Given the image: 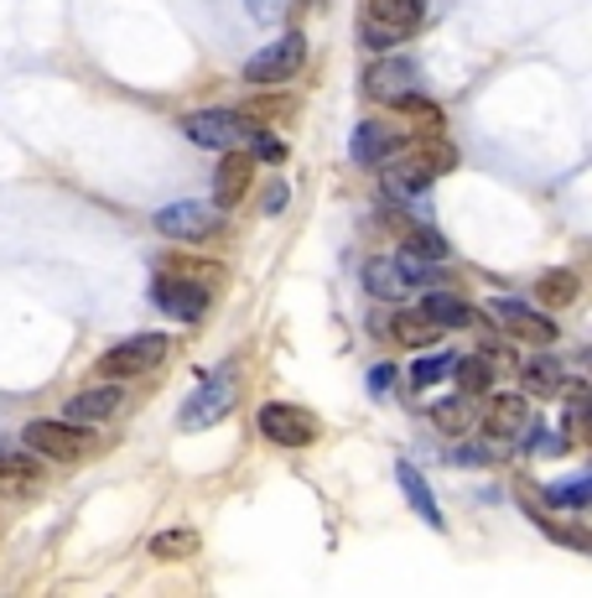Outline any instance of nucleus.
<instances>
[{"label":"nucleus","instance_id":"393cba45","mask_svg":"<svg viewBox=\"0 0 592 598\" xmlns=\"http://www.w3.org/2000/svg\"><path fill=\"white\" fill-rule=\"evenodd\" d=\"M198 530H162V536H152V557L156 563H183V557H198Z\"/></svg>","mask_w":592,"mask_h":598},{"label":"nucleus","instance_id":"a211bd4d","mask_svg":"<svg viewBox=\"0 0 592 598\" xmlns=\"http://www.w3.org/2000/svg\"><path fill=\"white\" fill-rule=\"evenodd\" d=\"M416 312L432 318L437 328H468L474 323V308H468L463 297H453V291H426L422 302H416Z\"/></svg>","mask_w":592,"mask_h":598},{"label":"nucleus","instance_id":"f8f14e48","mask_svg":"<svg viewBox=\"0 0 592 598\" xmlns=\"http://www.w3.org/2000/svg\"><path fill=\"white\" fill-rule=\"evenodd\" d=\"M120 406H125V391H120V380L104 375L100 385H84V391L69 401V422H84V427H94V422H110Z\"/></svg>","mask_w":592,"mask_h":598},{"label":"nucleus","instance_id":"6ab92c4d","mask_svg":"<svg viewBox=\"0 0 592 598\" xmlns=\"http://www.w3.org/2000/svg\"><path fill=\"white\" fill-rule=\"evenodd\" d=\"M395 478H401V489H406L411 511L422 515L426 526H437V530H442V511H437V495H432V489H426V478L416 474V468H411V463H401V468H395Z\"/></svg>","mask_w":592,"mask_h":598},{"label":"nucleus","instance_id":"39448f33","mask_svg":"<svg viewBox=\"0 0 592 598\" xmlns=\"http://www.w3.org/2000/svg\"><path fill=\"white\" fill-rule=\"evenodd\" d=\"M302 63H307V37L287 32V37H276V42H266L245 63V84H287V79L302 73Z\"/></svg>","mask_w":592,"mask_h":598},{"label":"nucleus","instance_id":"cd10ccee","mask_svg":"<svg viewBox=\"0 0 592 598\" xmlns=\"http://www.w3.org/2000/svg\"><path fill=\"white\" fill-rule=\"evenodd\" d=\"M245 141H250V156H255V162H287V146H281L271 131H255V125H250V136H245Z\"/></svg>","mask_w":592,"mask_h":598},{"label":"nucleus","instance_id":"b1692460","mask_svg":"<svg viewBox=\"0 0 592 598\" xmlns=\"http://www.w3.org/2000/svg\"><path fill=\"white\" fill-rule=\"evenodd\" d=\"M577 291H582L577 271H551V276L541 281V287H536V297H541V308H546V312H557V308H572Z\"/></svg>","mask_w":592,"mask_h":598},{"label":"nucleus","instance_id":"f257e3e1","mask_svg":"<svg viewBox=\"0 0 592 598\" xmlns=\"http://www.w3.org/2000/svg\"><path fill=\"white\" fill-rule=\"evenodd\" d=\"M21 443L48 463H79L94 453V432L84 422H69V416H37V422H27Z\"/></svg>","mask_w":592,"mask_h":598},{"label":"nucleus","instance_id":"5701e85b","mask_svg":"<svg viewBox=\"0 0 592 598\" xmlns=\"http://www.w3.org/2000/svg\"><path fill=\"white\" fill-rule=\"evenodd\" d=\"M525 391H530V395H546V401L567 391V380H561V364H557V359H551V354L530 359V364H525Z\"/></svg>","mask_w":592,"mask_h":598},{"label":"nucleus","instance_id":"1a4fd4ad","mask_svg":"<svg viewBox=\"0 0 592 598\" xmlns=\"http://www.w3.org/2000/svg\"><path fill=\"white\" fill-rule=\"evenodd\" d=\"M229 406H235V364H224L219 375H208L198 391L187 395L183 406V427L198 432V427H214L219 416H229Z\"/></svg>","mask_w":592,"mask_h":598},{"label":"nucleus","instance_id":"20e7f679","mask_svg":"<svg viewBox=\"0 0 592 598\" xmlns=\"http://www.w3.org/2000/svg\"><path fill=\"white\" fill-rule=\"evenodd\" d=\"M255 427H260V437H271L276 447H312L322 437L318 411L291 406V401H266L260 416H255Z\"/></svg>","mask_w":592,"mask_h":598},{"label":"nucleus","instance_id":"ddd939ff","mask_svg":"<svg viewBox=\"0 0 592 598\" xmlns=\"http://www.w3.org/2000/svg\"><path fill=\"white\" fill-rule=\"evenodd\" d=\"M416 89V63L411 58H380L370 73H364V100H401Z\"/></svg>","mask_w":592,"mask_h":598},{"label":"nucleus","instance_id":"c756f323","mask_svg":"<svg viewBox=\"0 0 592 598\" xmlns=\"http://www.w3.org/2000/svg\"><path fill=\"white\" fill-rule=\"evenodd\" d=\"M390 380H395V370H390V364H374V370H370L374 395H385V391H390Z\"/></svg>","mask_w":592,"mask_h":598},{"label":"nucleus","instance_id":"9d476101","mask_svg":"<svg viewBox=\"0 0 592 598\" xmlns=\"http://www.w3.org/2000/svg\"><path fill=\"white\" fill-rule=\"evenodd\" d=\"M489 312H494V323L505 328L509 339H520V343H557V318H551L546 308H525L520 297H494Z\"/></svg>","mask_w":592,"mask_h":598},{"label":"nucleus","instance_id":"7c9ffc66","mask_svg":"<svg viewBox=\"0 0 592 598\" xmlns=\"http://www.w3.org/2000/svg\"><path fill=\"white\" fill-rule=\"evenodd\" d=\"M281 204H287V183H271V193H266V214H281Z\"/></svg>","mask_w":592,"mask_h":598},{"label":"nucleus","instance_id":"bb28decb","mask_svg":"<svg viewBox=\"0 0 592 598\" xmlns=\"http://www.w3.org/2000/svg\"><path fill=\"white\" fill-rule=\"evenodd\" d=\"M442 375H453V354H432V359L422 354L411 364V385H416V391H432Z\"/></svg>","mask_w":592,"mask_h":598},{"label":"nucleus","instance_id":"7ed1b4c3","mask_svg":"<svg viewBox=\"0 0 592 598\" xmlns=\"http://www.w3.org/2000/svg\"><path fill=\"white\" fill-rule=\"evenodd\" d=\"M152 302L167 318H177V323H198L208 312V302H214V287L193 271H162L152 281Z\"/></svg>","mask_w":592,"mask_h":598},{"label":"nucleus","instance_id":"c85d7f7f","mask_svg":"<svg viewBox=\"0 0 592 598\" xmlns=\"http://www.w3.org/2000/svg\"><path fill=\"white\" fill-rule=\"evenodd\" d=\"M592 499V478H577V484H557L551 489V505H572V511H588Z\"/></svg>","mask_w":592,"mask_h":598},{"label":"nucleus","instance_id":"412c9836","mask_svg":"<svg viewBox=\"0 0 592 598\" xmlns=\"http://www.w3.org/2000/svg\"><path fill=\"white\" fill-rule=\"evenodd\" d=\"M385 156H390V131L380 125V120H364V125L354 131V162L359 167H380Z\"/></svg>","mask_w":592,"mask_h":598},{"label":"nucleus","instance_id":"423d86ee","mask_svg":"<svg viewBox=\"0 0 592 598\" xmlns=\"http://www.w3.org/2000/svg\"><path fill=\"white\" fill-rule=\"evenodd\" d=\"M457 156H453V146H432V156H426V146L422 152H411V156H395V162H380V167H385V188L390 193H426L432 188V177H437V172H447L453 167Z\"/></svg>","mask_w":592,"mask_h":598},{"label":"nucleus","instance_id":"4468645a","mask_svg":"<svg viewBox=\"0 0 592 598\" xmlns=\"http://www.w3.org/2000/svg\"><path fill=\"white\" fill-rule=\"evenodd\" d=\"M255 183V156L250 152H219V172H214V198H219V208H235L245 193H250Z\"/></svg>","mask_w":592,"mask_h":598},{"label":"nucleus","instance_id":"aec40b11","mask_svg":"<svg viewBox=\"0 0 592 598\" xmlns=\"http://www.w3.org/2000/svg\"><path fill=\"white\" fill-rule=\"evenodd\" d=\"M453 375H457V391L463 395H484V391H494V359L489 354L453 359Z\"/></svg>","mask_w":592,"mask_h":598},{"label":"nucleus","instance_id":"2eb2a0df","mask_svg":"<svg viewBox=\"0 0 592 598\" xmlns=\"http://www.w3.org/2000/svg\"><path fill=\"white\" fill-rule=\"evenodd\" d=\"M484 432H489L494 443H515L530 432V406H525V395H494V406L484 411Z\"/></svg>","mask_w":592,"mask_h":598},{"label":"nucleus","instance_id":"4be33fe9","mask_svg":"<svg viewBox=\"0 0 592 598\" xmlns=\"http://www.w3.org/2000/svg\"><path fill=\"white\" fill-rule=\"evenodd\" d=\"M432 422H437L442 432H453V437H463V432L474 427V395H447V401H437L432 406Z\"/></svg>","mask_w":592,"mask_h":598},{"label":"nucleus","instance_id":"f3484780","mask_svg":"<svg viewBox=\"0 0 592 598\" xmlns=\"http://www.w3.org/2000/svg\"><path fill=\"white\" fill-rule=\"evenodd\" d=\"M390 339L401 343V349H432L442 339V328L432 318H422L416 308H401V312H390Z\"/></svg>","mask_w":592,"mask_h":598},{"label":"nucleus","instance_id":"f03ea898","mask_svg":"<svg viewBox=\"0 0 592 598\" xmlns=\"http://www.w3.org/2000/svg\"><path fill=\"white\" fill-rule=\"evenodd\" d=\"M422 17H426V0H370L359 37H364V48L385 52V48H395V42H406V37L422 32Z\"/></svg>","mask_w":592,"mask_h":598},{"label":"nucleus","instance_id":"dca6fc26","mask_svg":"<svg viewBox=\"0 0 592 598\" xmlns=\"http://www.w3.org/2000/svg\"><path fill=\"white\" fill-rule=\"evenodd\" d=\"M42 463L27 453H0V499H27L42 489Z\"/></svg>","mask_w":592,"mask_h":598},{"label":"nucleus","instance_id":"9b49d317","mask_svg":"<svg viewBox=\"0 0 592 598\" xmlns=\"http://www.w3.org/2000/svg\"><path fill=\"white\" fill-rule=\"evenodd\" d=\"M156 229L167 239H208V235H219V208L214 204H167L156 214Z\"/></svg>","mask_w":592,"mask_h":598},{"label":"nucleus","instance_id":"6e6552de","mask_svg":"<svg viewBox=\"0 0 592 598\" xmlns=\"http://www.w3.org/2000/svg\"><path fill=\"white\" fill-rule=\"evenodd\" d=\"M183 136L193 146H204V152H229V146L250 136V120L235 115V110H193L183 120Z\"/></svg>","mask_w":592,"mask_h":598},{"label":"nucleus","instance_id":"0eeeda50","mask_svg":"<svg viewBox=\"0 0 592 598\" xmlns=\"http://www.w3.org/2000/svg\"><path fill=\"white\" fill-rule=\"evenodd\" d=\"M167 349H172L167 333H136V339L115 343V349H110V354L100 359V375H110V380L146 375V370H156V364L167 359Z\"/></svg>","mask_w":592,"mask_h":598},{"label":"nucleus","instance_id":"a878e982","mask_svg":"<svg viewBox=\"0 0 592 598\" xmlns=\"http://www.w3.org/2000/svg\"><path fill=\"white\" fill-rule=\"evenodd\" d=\"M364 287H370V297H385V302H395V297H401V291H406V276L395 271V260H370V266H364Z\"/></svg>","mask_w":592,"mask_h":598}]
</instances>
